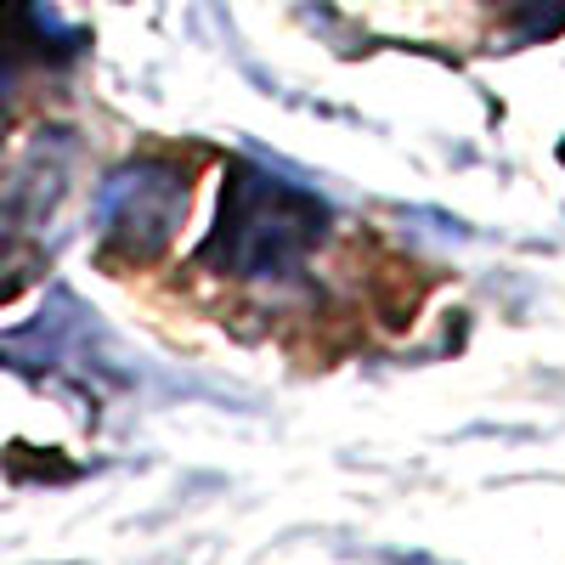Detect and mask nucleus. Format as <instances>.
I'll return each mask as SVG.
<instances>
[{
  "instance_id": "1",
  "label": "nucleus",
  "mask_w": 565,
  "mask_h": 565,
  "mask_svg": "<svg viewBox=\"0 0 565 565\" xmlns=\"http://www.w3.org/2000/svg\"><path fill=\"white\" fill-rule=\"evenodd\" d=\"M334 232V210H328L311 186H295L271 170L232 164L215 199L210 238L186 260V277L210 282L226 295H300L311 277V255Z\"/></svg>"
},
{
  "instance_id": "2",
  "label": "nucleus",
  "mask_w": 565,
  "mask_h": 565,
  "mask_svg": "<svg viewBox=\"0 0 565 565\" xmlns=\"http://www.w3.org/2000/svg\"><path fill=\"white\" fill-rule=\"evenodd\" d=\"M193 210V175L175 170L164 153L130 159L125 170H114V181L97 199V226H103V266H153L175 226Z\"/></svg>"
},
{
  "instance_id": "3",
  "label": "nucleus",
  "mask_w": 565,
  "mask_h": 565,
  "mask_svg": "<svg viewBox=\"0 0 565 565\" xmlns=\"http://www.w3.org/2000/svg\"><path fill=\"white\" fill-rule=\"evenodd\" d=\"M63 175H68V141L57 130L40 136L34 148L0 175V255H7L18 238H29V232L45 221V210L63 199Z\"/></svg>"
},
{
  "instance_id": "4",
  "label": "nucleus",
  "mask_w": 565,
  "mask_h": 565,
  "mask_svg": "<svg viewBox=\"0 0 565 565\" xmlns=\"http://www.w3.org/2000/svg\"><path fill=\"white\" fill-rule=\"evenodd\" d=\"M40 29H52V18H45L34 0H7V7H0V119H7V108H12L18 68L34 57L29 45H34Z\"/></svg>"
},
{
  "instance_id": "5",
  "label": "nucleus",
  "mask_w": 565,
  "mask_h": 565,
  "mask_svg": "<svg viewBox=\"0 0 565 565\" xmlns=\"http://www.w3.org/2000/svg\"><path fill=\"white\" fill-rule=\"evenodd\" d=\"M537 7H548V18H543V34H554L559 23H565V0H526V12H537ZM521 12V18H526Z\"/></svg>"
},
{
  "instance_id": "6",
  "label": "nucleus",
  "mask_w": 565,
  "mask_h": 565,
  "mask_svg": "<svg viewBox=\"0 0 565 565\" xmlns=\"http://www.w3.org/2000/svg\"><path fill=\"white\" fill-rule=\"evenodd\" d=\"M559 164H565V148H559Z\"/></svg>"
}]
</instances>
